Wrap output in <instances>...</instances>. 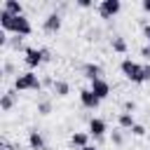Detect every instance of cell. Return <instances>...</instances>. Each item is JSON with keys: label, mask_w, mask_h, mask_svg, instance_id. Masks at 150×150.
Segmentation results:
<instances>
[{"label": "cell", "mask_w": 150, "mask_h": 150, "mask_svg": "<svg viewBox=\"0 0 150 150\" xmlns=\"http://www.w3.org/2000/svg\"><path fill=\"white\" fill-rule=\"evenodd\" d=\"M0 26H2V30H12L16 35H30L33 33V26H30L26 14L14 16V14L5 12V9H0Z\"/></svg>", "instance_id": "1"}, {"label": "cell", "mask_w": 150, "mask_h": 150, "mask_svg": "<svg viewBox=\"0 0 150 150\" xmlns=\"http://www.w3.org/2000/svg\"><path fill=\"white\" fill-rule=\"evenodd\" d=\"M40 87H42V80H38V75H35L33 70H28V73H21V75L14 80V89H16V91H28V89L38 91Z\"/></svg>", "instance_id": "2"}, {"label": "cell", "mask_w": 150, "mask_h": 150, "mask_svg": "<svg viewBox=\"0 0 150 150\" xmlns=\"http://www.w3.org/2000/svg\"><path fill=\"white\" fill-rule=\"evenodd\" d=\"M120 70L124 73L127 80H131V82H143V66H138L136 61L124 59V61L120 63Z\"/></svg>", "instance_id": "3"}, {"label": "cell", "mask_w": 150, "mask_h": 150, "mask_svg": "<svg viewBox=\"0 0 150 150\" xmlns=\"http://www.w3.org/2000/svg\"><path fill=\"white\" fill-rule=\"evenodd\" d=\"M120 9H122V2L120 0H103L98 5V16L101 19H112L115 14H120Z\"/></svg>", "instance_id": "4"}, {"label": "cell", "mask_w": 150, "mask_h": 150, "mask_svg": "<svg viewBox=\"0 0 150 150\" xmlns=\"http://www.w3.org/2000/svg\"><path fill=\"white\" fill-rule=\"evenodd\" d=\"M26 56H23V61H26V66L28 68H38L42 61H45V54H42V49H38V47H26V52H23Z\"/></svg>", "instance_id": "5"}, {"label": "cell", "mask_w": 150, "mask_h": 150, "mask_svg": "<svg viewBox=\"0 0 150 150\" xmlns=\"http://www.w3.org/2000/svg\"><path fill=\"white\" fill-rule=\"evenodd\" d=\"M61 14L59 12H52V14H47V19L42 21V28H45V33H59L61 30Z\"/></svg>", "instance_id": "6"}, {"label": "cell", "mask_w": 150, "mask_h": 150, "mask_svg": "<svg viewBox=\"0 0 150 150\" xmlns=\"http://www.w3.org/2000/svg\"><path fill=\"white\" fill-rule=\"evenodd\" d=\"M89 89L103 101V98H108L110 96V84H108V80H103V77H98V80H91V84H89Z\"/></svg>", "instance_id": "7"}, {"label": "cell", "mask_w": 150, "mask_h": 150, "mask_svg": "<svg viewBox=\"0 0 150 150\" xmlns=\"http://www.w3.org/2000/svg\"><path fill=\"white\" fill-rule=\"evenodd\" d=\"M80 103H82L84 108L94 110V108H98V105H101V98H98L91 89H82V91H80Z\"/></svg>", "instance_id": "8"}, {"label": "cell", "mask_w": 150, "mask_h": 150, "mask_svg": "<svg viewBox=\"0 0 150 150\" xmlns=\"http://www.w3.org/2000/svg\"><path fill=\"white\" fill-rule=\"evenodd\" d=\"M105 131H108V124H105L101 117H91V120H89V134H91L96 141H101Z\"/></svg>", "instance_id": "9"}, {"label": "cell", "mask_w": 150, "mask_h": 150, "mask_svg": "<svg viewBox=\"0 0 150 150\" xmlns=\"http://www.w3.org/2000/svg\"><path fill=\"white\" fill-rule=\"evenodd\" d=\"M14 103H16V91H14V89H9V91H5V94L0 96V108H2V110H12Z\"/></svg>", "instance_id": "10"}, {"label": "cell", "mask_w": 150, "mask_h": 150, "mask_svg": "<svg viewBox=\"0 0 150 150\" xmlns=\"http://www.w3.org/2000/svg\"><path fill=\"white\" fill-rule=\"evenodd\" d=\"M28 145L33 148V150H45V138H42V134L40 131H28Z\"/></svg>", "instance_id": "11"}, {"label": "cell", "mask_w": 150, "mask_h": 150, "mask_svg": "<svg viewBox=\"0 0 150 150\" xmlns=\"http://www.w3.org/2000/svg\"><path fill=\"white\" fill-rule=\"evenodd\" d=\"M2 9L9 12V14H14V16H21V14H23V5H21L19 0H5V2H2Z\"/></svg>", "instance_id": "12"}, {"label": "cell", "mask_w": 150, "mask_h": 150, "mask_svg": "<svg viewBox=\"0 0 150 150\" xmlns=\"http://www.w3.org/2000/svg\"><path fill=\"white\" fill-rule=\"evenodd\" d=\"M84 75H87L89 82H91V80H98V77L103 75V68H101L98 63H84Z\"/></svg>", "instance_id": "13"}, {"label": "cell", "mask_w": 150, "mask_h": 150, "mask_svg": "<svg viewBox=\"0 0 150 150\" xmlns=\"http://www.w3.org/2000/svg\"><path fill=\"white\" fill-rule=\"evenodd\" d=\"M117 124H120V129H134V112H120L117 115Z\"/></svg>", "instance_id": "14"}, {"label": "cell", "mask_w": 150, "mask_h": 150, "mask_svg": "<svg viewBox=\"0 0 150 150\" xmlns=\"http://www.w3.org/2000/svg\"><path fill=\"white\" fill-rule=\"evenodd\" d=\"M70 143H73V145H77V148L82 150V148H87V145H89V134L75 131V134H73V138H70Z\"/></svg>", "instance_id": "15"}, {"label": "cell", "mask_w": 150, "mask_h": 150, "mask_svg": "<svg viewBox=\"0 0 150 150\" xmlns=\"http://www.w3.org/2000/svg\"><path fill=\"white\" fill-rule=\"evenodd\" d=\"M54 94H56V96H68V94H70V84L63 82V80H56V82H54Z\"/></svg>", "instance_id": "16"}, {"label": "cell", "mask_w": 150, "mask_h": 150, "mask_svg": "<svg viewBox=\"0 0 150 150\" xmlns=\"http://www.w3.org/2000/svg\"><path fill=\"white\" fill-rule=\"evenodd\" d=\"M110 45H112V49H115L117 54H124V52H127V40H124V38H120V35H115Z\"/></svg>", "instance_id": "17"}, {"label": "cell", "mask_w": 150, "mask_h": 150, "mask_svg": "<svg viewBox=\"0 0 150 150\" xmlns=\"http://www.w3.org/2000/svg\"><path fill=\"white\" fill-rule=\"evenodd\" d=\"M38 112H40V115H49V112H52V103H49V101H40V103H38Z\"/></svg>", "instance_id": "18"}, {"label": "cell", "mask_w": 150, "mask_h": 150, "mask_svg": "<svg viewBox=\"0 0 150 150\" xmlns=\"http://www.w3.org/2000/svg\"><path fill=\"white\" fill-rule=\"evenodd\" d=\"M9 45H12V49H23V52H26V47H23V42H21V35L12 38V40H9Z\"/></svg>", "instance_id": "19"}, {"label": "cell", "mask_w": 150, "mask_h": 150, "mask_svg": "<svg viewBox=\"0 0 150 150\" xmlns=\"http://www.w3.org/2000/svg\"><path fill=\"white\" fill-rule=\"evenodd\" d=\"M131 134H134V136H138V138H141V136H145V134H148V129H145V127H143V124H134V129H131Z\"/></svg>", "instance_id": "20"}, {"label": "cell", "mask_w": 150, "mask_h": 150, "mask_svg": "<svg viewBox=\"0 0 150 150\" xmlns=\"http://www.w3.org/2000/svg\"><path fill=\"white\" fill-rule=\"evenodd\" d=\"M110 141H112L115 145H122V143H124V136H122V131H112V136H110Z\"/></svg>", "instance_id": "21"}, {"label": "cell", "mask_w": 150, "mask_h": 150, "mask_svg": "<svg viewBox=\"0 0 150 150\" xmlns=\"http://www.w3.org/2000/svg\"><path fill=\"white\" fill-rule=\"evenodd\" d=\"M148 80H150V63L143 66V82H148Z\"/></svg>", "instance_id": "22"}, {"label": "cell", "mask_w": 150, "mask_h": 150, "mask_svg": "<svg viewBox=\"0 0 150 150\" xmlns=\"http://www.w3.org/2000/svg\"><path fill=\"white\" fill-rule=\"evenodd\" d=\"M54 82L56 80H52V77H42V87H52L54 89Z\"/></svg>", "instance_id": "23"}, {"label": "cell", "mask_w": 150, "mask_h": 150, "mask_svg": "<svg viewBox=\"0 0 150 150\" xmlns=\"http://www.w3.org/2000/svg\"><path fill=\"white\" fill-rule=\"evenodd\" d=\"M131 110H136V103L134 101H127L124 103V112H131Z\"/></svg>", "instance_id": "24"}, {"label": "cell", "mask_w": 150, "mask_h": 150, "mask_svg": "<svg viewBox=\"0 0 150 150\" xmlns=\"http://www.w3.org/2000/svg\"><path fill=\"white\" fill-rule=\"evenodd\" d=\"M141 56H143V59H150V45L141 47Z\"/></svg>", "instance_id": "25"}, {"label": "cell", "mask_w": 150, "mask_h": 150, "mask_svg": "<svg viewBox=\"0 0 150 150\" xmlns=\"http://www.w3.org/2000/svg\"><path fill=\"white\" fill-rule=\"evenodd\" d=\"M141 7H143V12H148V14H150V0H143V2H141Z\"/></svg>", "instance_id": "26"}, {"label": "cell", "mask_w": 150, "mask_h": 150, "mask_svg": "<svg viewBox=\"0 0 150 150\" xmlns=\"http://www.w3.org/2000/svg\"><path fill=\"white\" fill-rule=\"evenodd\" d=\"M143 35H145V38H148V42H150V23H145V26H143Z\"/></svg>", "instance_id": "27"}, {"label": "cell", "mask_w": 150, "mask_h": 150, "mask_svg": "<svg viewBox=\"0 0 150 150\" xmlns=\"http://www.w3.org/2000/svg\"><path fill=\"white\" fill-rule=\"evenodd\" d=\"M77 5H80V7H84V9H87V7H91V2H89V0H77Z\"/></svg>", "instance_id": "28"}, {"label": "cell", "mask_w": 150, "mask_h": 150, "mask_svg": "<svg viewBox=\"0 0 150 150\" xmlns=\"http://www.w3.org/2000/svg\"><path fill=\"white\" fill-rule=\"evenodd\" d=\"M5 73H7V75H9V73H14V66H12V63H9V61H7V63H5Z\"/></svg>", "instance_id": "29"}, {"label": "cell", "mask_w": 150, "mask_h": 150, "mask_svg": "<svg viewBox=\"0 0 150 150\" xmlns=\"http://www.w3.org/2000/svg\"><path fill=\"white\" fill-rule=\"evenodd\" d=\"M42 54H45V61H49V59H52V52H49V49H42Z\"/></svg>", "instance_id": "30"}, {"label": "cell", "mask_w": 150, "mask_h": 150, "mask_svg": "<svg viewBox=\"0 0 150 150\" xmlns=\"http://www.w3.org/2000/svg\"><path fill=\"white\" fill-rule=\"evenodd\" d=\"M82 150H98V148H94V145H87V148H82Z\"/></svg>", "instance_id": "31"}, {"label": "cell", "mask_w": 150, "mask_h": 150, "mask_svg": "<svg viewBox=\"0 0 150 150\" xmlns=\"http://www.w3.org/2000/svg\"><path fill=\"white\" fill-rule=\"evenodd\" d=\"M5 150H9V148H5Z\"/></svg>", "instance_id": "32"}]
</instances>
